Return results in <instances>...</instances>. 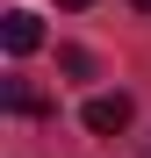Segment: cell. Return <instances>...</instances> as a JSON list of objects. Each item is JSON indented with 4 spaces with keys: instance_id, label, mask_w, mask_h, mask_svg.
Listing matches in <instances>:
<instances>
[{
    "instance_id": "1",
    "label": "cell",
    "mask_w": 151,
    "mask_h": 158,
    "mask_svg": "<svg viewBox=\"0 0 151 158\" xmlns=\"http://www.w3.org/2000/svg\"><path fill=\"white\" fill-rule=\"evenodd\" d=\"M130 115H137V101H130V94H94L86 108H79V122L94 129V137H115V129H130Z\"/></svg>"
},
{
    "instance_id": "4",
    "label": "cell",
    "mask_w": 151,
    "mask_h": 158,
    "mask_svg": "<svg viewBox=\"0 0 151 158\" xmlns=\"http://www.w3.org/2000/svg\"><path fill=\"white\" fill-rule=\"evenodd\" d=\"M65 7H94V0H65Z\"/></svg>"
},
{
    "instance_id": "5",
    "label": "cell",
    "mask_w": 151,
    "mask_h": 158,
    "mask_svg": "<svg viewBox=\"0 0 151 158\" xmlns=\"http://www.w3.org/2000/svg\"><path fill=\"white\" fill-rule=\"evenodd\" d=\"M130 7H144V15H151V0H130Z\"/></svg>"
},
{
    "instance_id": "3",
    "label": "cell",
    "mask_w": 151,
    "mask_h": 158,
    "mask_svg": "<svg viewBox=\"0 0 151 158\" xmlns=\"http://www.w3.org/2000/svg\"><path fill=\"white\" fill-rule=\"evenodd\" d=\"M7 108H15V115H50V94L29 86V79H7Z\"/></svg>"
},
{
    "instance_id": "2",
    "label": "cell",
    "mask_w": 151,
    "mask_h": 158,
    "mask_svg": "<svg viewBox=\"0 0 151 158\" xmlns=\"http://www.w3.org/2000/svg\"><path fill=\"white\" fill-rule=\"evenodd\" d=\"M0 43H7L15 58H29V50L43 43V22H36L29 7H7V15H0Z\"/></svg>"
},
{
    "instance_id": "6",
    "label": "cell",
    "mask_w": 151,
    "mask_h": 158,
    "mask_svg": "<svg viewBox=\"0 0 151 158\" xmlns=\"http://www.w3.org/2000/svg\"><path fill=\"white\" fill-rule=\"evenodd\" d=\"M144 158H151V151H144Z\"/></svg>"
}]
</instances>
